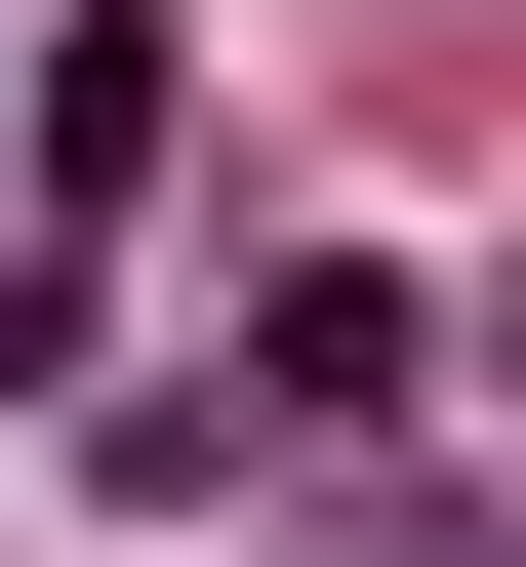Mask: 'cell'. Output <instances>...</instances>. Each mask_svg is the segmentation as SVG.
<instances>
[{"mask_svg": "<svg viewBox=\"0 0 526 567\" xmlns=\"http://www.w3.org/2000/svg\"><path fill=\"white\" fill-rule=\"evenodd\" d=\"M244 405H283V446H405V405H445V284L405 244H283L244 284Z\"/></svg>", "mask_w": 526, "mask_h": 567, "instance_id": "1", "label": "cell"}]
</instances>
